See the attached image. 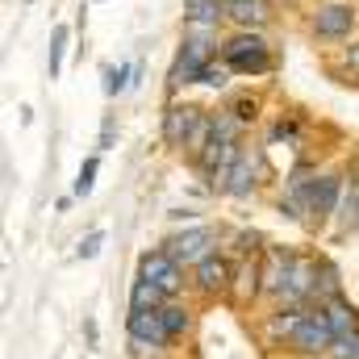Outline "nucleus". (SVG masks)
<instances>
[{"label":"nucleus","mask_w":359,"mask_h":359,"mask_svg":"<svg viewBox=\"0 0 359 359\" xmlns=\"http://www.w3.org/2000/svg\"><path fill=\"white\" fill-rule=\"evenodd\" d=\"M222 63L234 72V76H268L271 67H276V59H271V46L264 34H255V29H234L230 38H222Z\"/></svg>","instance_id":"nucleus-1"},{"label":"nucleus","mask_w":359,"mask_h":359,"mask_svg":"<svg viewBox=\"0 0 359 359\" xmlns=\"http://www.w3.org/2000/svg\"><path fill=\"white\" fill-rule=\"evenodd\" d=\"M334 343H339V339H334L330 318H326L322 305H309V309L301 313L292 339H288V347H292L297 355H305V359H326L330 351H334Z\"/></svg>","instance_id":"nucleus-2"},{"label":"nucleus","mask_w":359,"mask_h":359,"mask_svg":"<svg viewBox=\"0 0 359 359\" xmlns=\"http://www.w3.org/2000/svg\"><path fill=\"white\" fill-rule=\"evenodd\" d=\"M163 251L176 259L180 268H196L201 259H209L217 251V234L209 226H188V230H176L163 238Z\"/></svg>","instance_id":"nucleus-3"},{"label":"nucleus","mask_w":359,"mask_h":359,"mask_svg":"<svg viewBox=\"0 0 359 359\" xmlns=\"http://www.w3.org/2000/svg\"><path fill=\"white\" fill-rule=\"evenodd\" d=\"M259 180H264V151H255V147L243 142L234 168H230L226 180L217 184V192H222V196H234V201H247V196H255Z\"/></svg>","instance_id":"nucleus-4"},{"label":"nucleus","mask_w":359,"mask_h":359,"mask_svg":"<svg viewBox=\"0 0 359 359\" xmlns=\"http://www.w3.org/2000/svg\"><path fill=\"white\" fill-rule=\"evenodd\" d=\"M355 4H318L313 17H309V34L322 38V42H347L355 34Z\"/></svg>","instance_id":"nucleus-5"},{"label":"nucleus","mask_w":359,"mask_h":359,"mask_svg":"<svg viewBox=\"0 0 359 359\" xmlns=\"http://www.w3.org/2000/svg\"><path fill=\"white\" fill-rule=\"evenodd\" d=\"M184 271L188 268H180L163 247H151V251H142V259H138V276H147L151 284H159L172 301L184 292V284H192V280H184Z\"/></svg>","instance_id":"nucleus-6"},{"label":"nucleus","mask_w":359,"mask_h":359,"mask_svg":"<svg viewBox=\"0 0 359 359\" xmlns=\"http://www.w3.org/2000/svg\"><path fill=\"white\" fill-rule=\"evenodd\" d=\"M343 196H347V184H343V176H334V172L313 176V180H309V188H305L309 217H313V222L334 217V213H339V205H343Z\"/></svg>","instance_id":"nucleus-7"},{"label":"nucleus","mask_w":359,"mask_h":359,"mask_svg":"<svg viewBox=\"0 0 359 359\" xmlns=\"http://www.w3.org/2000/svg\"><path fill=\"white\" fill-rule=\"evenodd\" d=\"M234 276H238L234 264H230L222 251H213L209 259H201V264L192 268V288H196L201 297H209V301H213V297H226V292L234 288Z\"/></svg>","instance_id":"nucleus-8"},{"label":"nucleus","mask_w":359,"mask_h":359,"mask_svg":"<svg viewBox=\"0 0 359 359\" xmlns=\"http://www.w3.org/2000/svg\"><path fill=\"white\" fill-rule=\"evenodd\" d=\"M126 334H130V347H151V351H168V347H172L159 309H151V313L130 309V318H126Z\"/></svg>","instance_id":"nucleus-9"},{"label":"nucleus","mask_w":359,"mask_h":359,"mask_svg":"<svg viewBox=\"0 0 359 359\" xmlns=\"http://www.w3.org/2000/svg\"><path fill=\"white\" fill-rule=\"evenodd\" d=\"M201 113H205L201 104L172 100V104L163 109V142H168V147H176V151H184V142H188V134H192V126H196V117H201Z\"/></svg>","instance_id":"nucleus-10"},{"label":"nucleus","mask_w":359,"mask_h":359,"mask_svg":"<svg viewBox=\"0 0 359 359\" xmlns=\"http://www.w3.org/2000/svg\"><path fill=\"white\" fill-rule=\"evenodd\" d=\"M226 21L234 29H255L264 34V25L271 21V4L268 0H226Z\"/></svg>","instance_id":"nucleus-11"},{"label":"nucleus","mask_w":359,"mask_h":359,"mask_svg":"<svg viewBox=\"0 0 359 359\" xmlns=\"http://www.w3.org/2000/svg\"><path fill=\"white\" fill-rule=\"evenodd\" d=\"M322 309H326V318H330L334 339H351V334H359V309L347 301V297H334V301H326Z\"/></svg>","instance_id":"nucleus-12"},{"label":"nucleus","mask_w":359,"mask_h":359,"mask_svg":"<svg viewBox=\"0 0 359 359\" xmlns=\"http://www.w3.org/2000/svg\"><path fill=\"white\" fill-rule=\"evenodd\" d=\"M172 297L159 288V284H151L147 276H138L134 284H130V309H138V313H151V309H163Z\"/></svg>","instance_id":"nucleus-13"},{"label":"nucleus","mask_w":359,"mask_h":359,"mask_svg":"<svg viewBox=\"0 0 359 359\" xmlns=\"http://www.w3.org/2000/svg\"><path fill=\"white\" fill-rule=\"evenodd\" d=\"M159 318H163V326H168V339L180 343L188 330H192V309L184 305V301H168L163 309H159Z\"/></svg>","instance_id":"nucleus-14"},{"label":"nucleus","mask_w":359,"mask_h":359,"mask_svg":"<svg viewBox=\"0 0 359 359\" xmlns=\"http://www.w3.org/2000/svg\"><path fill=\"white\" fill-rule=\"evenodd\" d=\"M213 142V113H201L196 117V126H192V134H188V142H184V155H188V163H196L201 155H205V147Z\"/></svg>","instance_id":"nucleus-15"},{"label":"nucleus","mask_w":359,"mask_h":359,"mask_svg":"<svg viewBox=\"0 0 359 359\" xmlns=\"http://www.w3.org/2000/svg\"><path fill=\"white\" fill-rule=\"evenodd\" d=\"M184 21L222 25L226 21V0H184Z\"/></svg>","instance_id":"nucleus-16"},{"label":"nucleus","mask_w":359,"mask_h":359,"mask_svg":"<svg viewBox=\"0 0 359 359\" xmlns=\"http://www.w3.org/2000/svg\"><path fill=\"white\" fill-rule=\"evenodd\" d=\"M334 297H343L339 271H334L330 259H318V292H313V301H318V305H326V301H334Z\"/></svg>","instance_id":"nucleus-17"},{"label":"nucleus","mask_w":359,"mask_h":359,"mask_svg":"<svg viewBox=\"0 0 359 359\" xmlns=\"http://www.w3.org/2000/svg\"><path fill=\"white\" fill-rule=\"evenodd\" d=\"M67 42H72V29H67V25H55V34H50V55H46V76H50V80H59V76H63Z\"/></svg>","instance_id":"nucleus-18"},{"label":"nucleus","mask_w":359,"mask_h":359,"mask_svg":"<svg viewBox=\"0 0 359 359\" xmlns=\"http://www.w3.org/2000/svg\"><path fill=\"white\" fill-rule=\"evenodd\" d=\"M138 76V63H117V67H104V96H121V92L134 84Z\"/></svg>","instance_id":"nucleus-19"},{"label":"nucleus","mask_w":359,"mask_h":359,"mask_svg":"<svg viewBox=\"0 0 359 359\" xmlns=\"http://www.w3.org/2000/svg\"><path fill=\"white\" fill-rule=\"evenodd\" d=\"M359 230V184L347 188L343 205H339V234H355Z\"/></svg>","instance_id":"nucleus-20"},{"label":"nucleus","mask_w":359,"mask_h":359,"mask_svg":"<svg viewBox=\"0 0 359 359\" xmlns=\"http://www.w3.org/2000/svg\"><path fill=\"white\" fill-rule=\"evenodd\" d=\"M96 172H100V155H88V159L80 163V172H76V184H72V196H76V201H84L92 188H96Z\"/></svg>","instance_id":"nucleus-21"},{"label":"nucleus","mask_w":359,"mask_h":359,"mask_svg":"<svg viewBox=\"0 0 359 359\" xmlns=\"http://www.w3.org/2000/svg\"><path fill=\"white\" fill-rule=\"evenodd\" d=\"M226 109H230L243 126H251V121L259 117V100H255V96H230V100H226Z\"/></svg>","instance_id":"nucleus-22"},{"label":"nucleus","mask_w":359,"mask_h":359,"mask_svg":"<svg viewBox=\"0 0 359 359\" xmlns=\"http://www.w3.org/2000/svg\"><path fill=\"white\" fill-rule=\"evenodd\" d=\"M230 76H234V72H230V67H226V63L217 59V63H209V67H205L201 84H205V88H213V92H222L226 84H230Z\"/></svg>","instance_id":"nucleus-23"},{"label":"nucleus","mask_w":359,"mask_h":359,"mask_svg":"<svg viewBox=\"0 0 359 359\" xmlns=\"http://www.w3.org/2000/svg\"><path fill=\"white\" fill-rule=\"evenodd\" d=\"M100 247H104V230H92L80 238V247H76V259H96L100 255Z\"/></svg>","instance_id":"nucleus-24"},{"label":"nucleus","mask_w":359,"mask_h":359,"mask_svg":"<svg viewBox=\"0 0 359 359\" xmlns=\"http://www.w3.org/2000/svg\"><path fill=\"white\" fill-rule=\"evenodd\" d=\"M113 138H117V117H113V113H104V121H100V138H96V147H100V151H113Z\"/></svg>","instance_id":"nucleus-25"},{"label":"nucleus","mask_w":359,"mask_h":359,"mask_svg":"<svg viewBox=\"0 0 359 359\" xmlns=\"http://www.w3.org/2000/svg\"><path fill=\"white\" fill-rule=\"evenodd\" d=\"M326 359H359V334H351V339H339L334 343V351Z\"/></svg>","instance_id":"nucleus-26"},{"label":"nucleus","mask_w":359,"mask_h":359,"mask_svg":"<svg viewBox=\"0 0 359 359\" xmlns=\"http://www.w3.org/2000/svg\"><path fill=\"white\" fill-rule=\"evenodd\" d=\"M234 243H238V255H247V259H251V255L259 251V243H264V234H255V230L247 234V230H243V234H238Z\"/></svg>","instance_id":"nucleus-27"},{"label":"nucleus","mask_w":359,"mask_h":359,"mask_svg":"<svg viewBox=\"0 0 359 359\" xmlns=\"http://www.w3.org/2000/svg\"><path fill=\"white\" fill-rule=\"evenodd\" d=\"M343 67H347L351 76H359V42H351V46H343Z\"/></svg>","instance_id":"nucleus-28"},{"label":"nucleus","mask_w":359,"mask_h":359,"mask_svg":"<svg viewBox=\"0 0 359 359\" xmlns=\"http://www.w3.org/2000/svg\"><path fill=\"white\" fill-rule=\"evenodd\" d=\"M280 138H284V142H297V121H280L276 134H271V142H280Z\"/></svg>","instance_id":"nucleus-29"},{"label":"nucleus","mask_w":359,"mask_h":359,"mask_svg":"<svg viewBox=\"0 0 359 359\" xmlns=\"http://www.w3.org/2000/svg\"><path fill=\"white\" fill-rule=\"evenodd\" d=\"M84 343L96 347V322H92V318H84Z\"/></svg>","instance_id":"nucleus-30"},{"label":"nucleus","mask_w":359,"mask_h":359,"mask_svg":"<svg viewBox=\"0 0 359 359\" xmlns=\"http://www.w3.org/2000/svg\"><path fill=\"white\" fill-rule=\"evenodd\" d=\"M72 201H76V196H59V201H55V213H67V209H72Z\"/></svg>","instance_id":"nucleus-31"}]
</instances>
